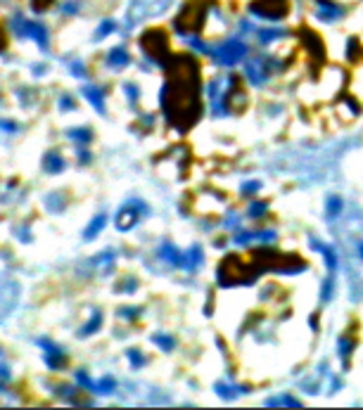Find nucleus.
Wrapping results in <instances>:
<instances>
[{
  "label": "nucleus",
  "instance_id": "nucleus-1",
  "mask_svg": "<svg viewBox=\"0 0 363 410\" xmlns=\"http://www.w3.org/2000/svg\"><path fill=\"white\" fill-rule=\"evenodd\" d=\"M162 110L166 121L178 130H188L200 118V64L195 57H169L166 83L162 88Z\"/></svg>",
  "mask_w": 363,
  "mask_h": 410
},
{
  "label": "nucleus",
  "instance_id": "nucleus-2",
  "mask_svg": "<svg viewBox=\"0 0 363 410\" xmlns=\"http://www.w3.org/2000/svg\"><path fill=\"white\" fill-rule=\"evenodd\" d=\"M207 19V2L204 0H190L185 8L178 12V17L173 19V26L178 34L188 36V34H195L200 31L202 24Z\"/></svg>",
  "mask_w": 363,
  "mask_h": 410
},
{
  "label": "nucleus",
  "instance_id": "nucleus-3",
  "mask_svg": "<svg viewBox=\"0 0 363 410\" xmlns=\"http://www.w3.org/2000/svg\"><path fill=\"white\" fill-rule=\"evenodd\" d=\"M140 48L152 62L164 64L166 57H169V38L162 28H150L140 36Z\"/></svg>",
  "mask_w": 363,
  "mask_h": 410
},
{
  "label": "nucleus",
  "instance_id": "nucleus-4",
  "mask_svg": "<svg viewBox=\"0 0 363 410\" xmlns=\"http://www.w3.org/2000/svg\"><path fill=\"white\" fill-rule=\"evenodd\" d=\"M19 296H22V287L17 280L0 275V322H5L12 316V310L19 304Z\"/></svg>",
  "mask_w": 363,
  "mask_h": 410
},
{
  "label": "nucleus",
  "instance_id": "nucleus-5",
  "mask_svg": "<svg viewBox=\"0 0 363 410\" xmlns=\"http://www.w3.org/2000/svg\"><path fill=\"white\" fill-rule=\"evenodd\" d=\"M249 12L266 22H280L290 12V0H254L249 2Z\"/></svg>",
  "mask_w": 363,
  "mask_h": 410
},
{
  "label": "nucleus",
  "instance_id": "nucleus-6",
  "mask_svg": "<svg viewBox=\"0 0 363 410\" xmlns=\"http://www.w3.org/2000/svg\"><path fill=\"white\" fill-rule=\"evenodd\" d=\"M171 5V0H131V8H128V24L133 26L138 22H145L150 17L162 14L164 10Z\"/></svg>",
  "mask_w": 363,
  "mask_h": 410
},
{
  "label": "nucleus",
  "instance_id": "nucleus-7",
  "mask_svg": "<svg viewBox=\"0 0 363 410\" xmlns=\"http://www.w3.org/2000/svg\"><path fill=\"white\" fill-rule=\"evenodd\" d=\"M147 204L145 202H140V200H131L126 202L121 209L117 211V218H114V226H117V230H121V232H128L131 228H136L138 226V220L143 218L147 214Z\"/></svg>",
  "mask_w": 363,
  "mask_h": 410
},
{
  "label": "nucleus",
  "instance_id": "nucleus-8",
  "mask_svg": "<svg viewBox=\"0 0 363 410\" xmlns=\"http://www.w3.org/2000/svg\"><path fill=\"white\" fill-rule=\"evenodd\" d=\"M12 28H15V34H17L19 38H34L41 50H48V43H50V40H48V28L43 26V24L29 22V19H24L22 14H15V17H12Z\"/></svg>",
  "mask_w": 363,
  "mask_h": 410
},
{
  "label": "nucleus",
  "instance_id": "nucleus-9",
  "mask_svg": "<svg viewBox=\"0 0 363 410\" xmlns=\"http://www.w3.org/2000/svg\"><path fill=\"white\" fill-rule=\"evenodd\" d=\"M211 55H214V60H216L218 64H223V66H233V64H237L240 60H245L247 46L245 43H240V40H228V43H223L218 50H211Z\"/></svg>",
  "mask_w": 363,
  "mask_h": 410
},
{
  "label": "nucleus",
  "instance_id": "nucleus-10",
  "mask_svg": "<svg viewBox=\"0 0 363 410\" xmlns=\"http://www.w3.org/2000/svg\"><path fill=\"white\" fill-rule=\"evenodd\" d=\"M38 346L43 348V356H46V365L50 368V370H62V365L67 363V356H64V351L57 344H53L50 339H38Z\"/></svg>",
  "mask_w": 363,
  "mask_h": 410
},
{
  "label": "nucleus",
  "instance_id": "nucleus-11",
  "mask_svg": "<svg viewBox=\"0 0 363 410\" xmlns=\"http://www.w3.org/2000/svg\"><path fill=\"white\" fill-rule=\"evenodd\" d=\"M268 69H271V64H266L263 60H252L245 66V76L249 78V83L263 86V83L268 81Z\"/></svg>",
  "mask_w": 363,
  "mask_h": 410
},
{
  "label": "nucleus",
  "instance_id": "nucleus-12",
  "mask_svg": "<svg viewBox=\"0 0 363 410\" xmlns=\"http://www.w3.org/2000/svg\"><path fill=\"white\" fill-rule=\"evenodd\" d=\"M316 5H318V17L323 22H332V19H339L344 14V8L332 2V0H316Z\"/></svg>",
  "mask_w": 363,
  "mask_h": 410
},
{
  "label": "nucleus",
  "instance_id": "nucleus-13",
  "mask_svg": "<svg viewBox=\"0 0 363 410\" xmlns=\"http://www.w3.org/2000/svg\"><path fill=\"white\" fill-rule=\"evenodd\" d=\"M81 92L95 110L100 112V114H105V92H102V88H98V86H83Z\"/></svg>",
  "mask_w": 363,
  "mask_h": 410
},
{
  "label": "nucleus",
  "instance_id": "nucleus-14",
  "mask_svg": "<svg viewBox=\"0 0 363 410\" xmlns=\"http://www.w3.org/2000/svg\"><path fill=\"white\" fill-rule=\"evenodd\" d=\"M128 62H131V55H128V50L124 46H117V48H112V50H109L107 64L112 66V69H124Z\"/></svg>",
  "mask_w": 363,
  "mask_h": 410
},
{
  "label": "nucleus",
  "instance_id": "nucleus-15",
  "mask_svg": "<svg viewBox=\"0 0 363 410\" xmlns=\"http://www.w3.org/2000/svg\"><path fill=\"white\" fill-rule=\"evenodd\" d=\"M301 40H304V46H306V50H309L311 55H316L323 60V40H320L313 31L304 28V31H301Z\"/></svg>",
  "mask_w": 363,
  "mask_h": 410
},
{
  "label": "nucleus",
  "instance_id": "nucleus-16",
  "mask_svg": "<svg viewBox=\"0 0 363 410\" xmlns=\"http://www.w3.org/2000/svg\"><path fill=\"white\" fill-rule=\"evenodd\" d=\"M159 254H162L164 261H169L171 266H178V268H183L185 254H183V252H178V249H176V246H173L171 242H164L162 249H159Z\"/></svg>",
  "mask_w": 363,
  "mask_h": 410
},
{
  "label": "nucleus",
  "instance_id": "nucleus-17",
  "mask_svg": "<svg viewBox=\"0 0 363 410\" xmlns=\"http://www.w3.org/2000/svg\"><path fill=\"white\" fill-rule=\"evenodd\" d=\"M91 266H95L98 270H100L102 275H107L112 268H114V252L112 249H107V252H102V254H98L95 258H91L88 261Z\"/></svg>",
  "mask_w": 363,
  "mask_h": 410
},
{
  "label": "nucleus",
  "instance_id": "nucleus-18",
  "mask_svg": "<svg viewBox=\"0 0 363 410\" xmlns=\"http://www.w3.org/2000/svg\"><path fill=\"white\" fill-rule=\"evenodd\" d=\"M105 226H107V214H98V216L88 223V228L83 230V240H86V242L95 240V237L102 232V228H105Z\"/></svg>",
  "mask_w": 363,
  "mask_h": 410
},
{
  "label": "nucleus",
  "instance_id": "nucleus-19",
  "mask_svg": "<svg viewBox=\"0 0 363 410\" xmlns=\"http://www.w3.org/2000/svg\"><path fill=\"white\" fill-rule=\"evenodd\" d=\"M43 168L48 174H62L64 171V159L60 156V152H48L43 156Z\"/></svg>",
  "mask_w": 363,
  "mask_h": 410
},
{
  "label": "nucleus",
  "instance_id": "nucleus-20",
  "mask_svg": "<svg viewBox=\"0 0 363 410\" xmlns=\"http://www.w3.org/2000/svg\"><path fill=\"white\" fill-rule=\"evenodd\" d=\"M64 204H67V200H64L62 192H50V194H46V200H43V206H46L50 214L64 211Z\"/></svg>",
  "mask_w": 363,
  "mask_h": 410
},
{
  "label": "nucleus",
  "instance_id": "nucleus-21",
  "mask_svg": "<svg viewBox=\"0 0 363 410\" xmlns=\"http://www.w3.org/2000/svg\"><path fill=\"white\" fill-rule=\"evenodd\" d=\"M100 328H102V313H100V310H95V313H93V318L88 320L81 330H79V337H91V334H95Z\"/></svg>",
  "mask_w": 363,
  "mask_h": 410
},
{
  "label": "nucleus",
  "instance_id": "nucleus-22",
  "mask_svg": "<svg viewBox=\"0 0 363 410\" xmlns=\"http://www.w3.org/2000/svg\"><path fill=\"white\" fill-rule=\"evenodd\" d=\"M200 264H202V249L195 244L190 252H185V261H183V268H185V270H195V268H197Z\"/></svg>",
  "mask_w": 363,
  "mask_h": 410
},
{
  "label": "nucleus",
  "instance_id": "nucleus-23",
  "mask_svg": "<svg viewBox=\"0 0 363 410\" xmlns=\"http://www.w3.org/2000/svg\"><path fill=\"white\" fill-rule=\"evenodd\" d=\"M67 138H72L76 145H88L93 140V133L88 128H69V130H67Z\"/></svg>",
  "mask_w": 363,
  "mask_h": 410
},
{
  "label": "nucleus",
  "instance_id": "nucleus-24",
  "mask_svg": "<svg viewBox=\"0 0 363 410\" xmlns=\"http://www.w3.org/2000/svg\"><path fill=\"white\" fill-rule=\"evenodd\" d=\"M339 214H342V200H339L337 194H330V197H327V202H325V216H327V220H335Z\"/></svg>",
  "mask_w": 363,
  "mask_h": 410
},
{
  "label": "nucleus",
  "instance_id": "nucleus-25",
  "mask_svg": "<svg viewBox=\"0 0 363 410\" xmlns=\"http://www.w3.org/2000/svg\"><path fill=\"white\" fill-rule=\"evenodd\" d=\"M311 244H313L318 252H320V254L325 256L327 268H330V270H335V268H337V256H335V252H332V249H330L327 244H323V242H316V240H311Z\"/></svg>",
  "mask_w": 363,
  "mask_h": 410
},
{
  "label": "nucleus",
  "instance_id": "nucleus-26",
  "mask_svg": "<svg viewBox=\"0 0 363 410\" xmlns=\"http://www.w3.org/2000/svg\"><path fill=\"white\" fill-rule=\"evenodd\" d=\"M287 406V408H301V403L297 401V398H292V396H278V398H271V401L266 403L268 408H275V406Z\"/></svg>",
  "mask_w": 363,
  "mask_h": 410
},
{
  "label": "nucleus",
  "instance_id": "nucleus-27",
  "mask_svg": "<svg viewBox=\"0 0 363 410\" xmlns=\"http://www.w3.org/2000/svg\"><path fill=\"white\" fill-rule=\"evenodd\" d=\"M112 31H117V24H114L112 19H105L100 26H98V31H95V40H102V38L109 36Z\"/></svg>",
  "mask_w": 363,
  "mask_h": 410
},
{
  "label": "nucleus",
  "instance_id": "nucleus-28",
  "mask_svg": "<svg viewBox=\"0 0 363 410\" xmlns=\"http://www.w3.org/2000/svg\"><path fill=\"white\" fill-rule=\"evenodd\" d=\"M152 342H155L157 346H162L164 351H171V348L176 346L173 337H169V334H152Z\"/></svg>",
  "mask_w": 363,
  "mask_h": 410
},
{
  "label": "nucleus",
  "instance_id": "nucleus-29",
  "mask_svg": "<svg viewBox=\"0 0 363 410\" xmlns=\"http://www.w3.org/2000/svg\"><path fill=\"white\" fill-rule=\"evenodd\" d=\"M114 386H117V382H114L112 377H105L100 382H95V394H112Z\"/></svg>",
  "mask_w": 363,
  "mask_h": 410
},
{
  "label": "nucleus",
  "instance_id": "nucleus-30",
  "mask_svg": "<svg viewBox=\"0 0 363 410\" xmlns=\"http://www.w3.org/2000/svg\"><path fill=\"white\" fill-rule=\"evenodd\" d=\"M136 287H138V280H136V278H124V282L117 284V292H121V294H133V292H136Z\"/></svg>",
  "mask_w": 363,
  "mask_h": 410
},
{
  "label": "nucleus",
  "instance_id": "nucleus-31",
  "mask_svg": "<svg viewBox=\"0 0 363 410\" xmlns=\"http://www.w3.org/2000/svg\"><path fill=\"white\" fill-rule=\"evenodd\" d=\"M337 346H339V356L342 358H346V356L354 351V339H349V337H339V342H337Z\"/></svg>",
  "mask_w": 363,
  "mask_h": 410
},
{
  "label": "nucleus",
  "instance_id": "nucleus-32",
  "mask_svg": "<svg viewBox=\"0 0 363 410\" xmlns=\"http://www.w3.org/2000/svg\"><path fill=\"white\" fill-rule=\"evenodd\" d=\"M126 356H128V360H131V365H133V368H143V365H145V356L140 354L138 348H128Z\"/></svg>",
  "mask_w": 363,
  "mask_h": 410
},
{
  "label": "nucleus",
  "instance_id": "nucleus-33",
  "mask_svg": "<svg viewBox=\"0 0 363 410\" xmlns=\"http://www.w3.org/2000/svg\"><path fill=\"white\" fill-rule=\"evenodd\" d=\"M17 130H19V126L15 124V121H3V118H0V138L15 136Z\"/></svg>",
  "mask_w": 363,
  "mask_h": 410
},
{
  "label": "nucleus",
  "instance_id": "nucleus-34",
  "mask_svg": "<svg viewBox=\"0 0 363 410\" xmlns=\"http://www.w3.org/2000/svg\"><path fill=\"white\" fill-rule=\"evenodd\" d=\"M266 202H254L252 206H249V218H261L263 214H266Z\"/></svg>",
  "mask_w": 363,
  "mask_h": 410
},
{
  "label": "nucleus",
  "instance_id": "nucleus-35",
  "mask_svg": "<svg viewBox=\"0 0 363 410\" xmlns=\"http://www.w3.org/2000/svg\"><path fill=\"white\" fill-rule=\"evenodd\" d=\"M361 52V43L356 38H349V48H346V57L349 60H356V55Z\"/></svg>",
  "mask_w": 363,
  "mask_h": 410
},
{
  "label": "nucleus",
  "instance_id": "nucleus-36",
  "mask_svg": "<svg viewBox=\"0 0 363 410\" xmlns=\"http://www.w3.org/2000/svg\"><path fill=\"white\" fill-rule=\"evenodd\" d=\"M53 5V0H31V10L34 12H46Z\"/></svg>",
  "mask_w": 363,
  "mask_h": 410
},
{
  "label": "nucleus",
  "instance_id": "nucleus-37",
  "mask_svg": "<svg viewBox=\"0 0 363 410\" xmlns=\"http://www.w3.org/2000/svg\"><path fill=\"white\" fill-rule=\"evenodd\" d=\"M69 69H72V74L76 76V78H86V76H88V72H86V66H83L81 62H74Z\"/></svg>",
  "mask_w": 363,
  "mask_h": 410
},
{
  "label": "nucleus",
  "instance_id": "nucleus-38",
  "mask_svg": "<svg viewBox=\"0 0 363 410\" xmlns=\"http://www.w3.org/2000/svg\"><path fill=\"white\" fill-rule=\"evenodd\" d=\"M278 36H282V31H261V34H259V38H261L263 46H266V43H271L273 38H278Z\"/></svg>",
  "mask_w": 363,
  "mask_h": 410
},
{
  "label": "nucleus",
  "instance_id": "nucleus-39",
  "mask_svg": "<svg viewBox=\"0 0 363 410\" xmlns=\"http://www.w3.org/2000/svg\"><path fill=\"white\" fill-rule=\"evenodd\" d=\"M140 308H119V318H138Z\"/></svg>",
  "mask_w": 363,
  "mask_h": 410
},
{
  "label": "nucleus",
  "instance_id": "nucleus-40",
  "mask_svg": "<svg viewBox=\"0 0 363 410\" xmlns=\"http://www.w3.org/2000/svg\"><path fill=\"white\" fill-rule=\"evenodd\" d=\"M60 110H62V112L74 110V102H72V98H69V95H62V98H60Z\"/></svg>",
  "mask_w": 363,
  "mask_h": 410
},
{
  "label": "nucleus",
  "instance_id": "nucleus-41",
  "mask_svg": "<svg viewBox=\"0 0 363 410\" xmlns=\"http://www.w3.org/2000/svg\"><path fill=\"white\" fill-rule=\"evenodd\" d=\"M124 90H126V95L131 98V102H136V100H138V88H136V86L126 83V86H124Z\"/></svg>",
  "mask_w": 363,
  "mask_h": 410
},
{
  "label": "nucleus",
  "instance_id": "nucleus-42",
  "mask_svg": "<svg viewBox=\"0 0 363 410\" xmlns=\"http://www.w3.org/2000/svg\"><path fill=\"white\" fill-rule=\"evenodd\" d=\"M62 12H67V14H74V12H79V2H64V5H62Z\"/></svg>",
  "mask_w": 363,
  "mask_h": 410
},
{
  "label": "nucleus",
  "instance_id": "nucleus-43",
  "mask_svg": "<svg viewBox=\"0 0 363 410\" xmlns=\"http://www.w3.org/2000/svg\"><path fill=\"white\" fill-rule=\"evenodd\" d=\"M259 188H261V182L252 180V182H245V185H242V192H256Z\"/></svg>",
  "mask_w": 363,
  "mask_h": 410
},
{
  "label": "nucleus",
  "instance_id": "nucleus-44",
  "mask_svg": "<svg viewBox=\"0 0 363 410\" xmlns=\"http://www.w3.org/2000/svg\"><path fill=\"white\" fill-rule=\"evenodd\" d=\"M332 296V280H327L325 284H323V301H327Z\"/></svg>",
  "mask_w": 363,
  "mask_h": 410
},
{
  "label": "nucleus",
  "instance_id": "nucleus-45",
  "mask_svg": "<svg viewBox=\"0 0 363 410\" xmlns=\"http://www.w3.org/2000/svg\"><path fill=\"white\" fill-rule=\"evenodd\" d=\"M15 232H17V237L22 240V242H29V240H31V235H29V228H17Z\"/></svg>",
  "mask_w": 363,
  "mask_h": 410
},
{
  "label": "nucleus",
  "instance_id": "nucleus-46",
  "mask_svg": "<svg viewBox=\"0 0 363 410\" xmlns=\"http://www.w3.org/2000/svg\"><path fill=\"white\" fill-rule=\"evenodd\" d=\"M79 159H81V164H88V162H91V154H88L86 150H79Z\"/></svg>",
  "mask_w": 363,
  "mask_h": 410
},
{
  "label": "nucleus",
  "instance_id": "nucleus-47",
  "mask_svg": "<svg viewBox=\"0 0 363 410\" xmlns=\"http://www.w3.org/2000/svg\"><path fill=\"white\" fill-rule=\"evenodd\" d=\"M0 377H3V380H8V377H10V370H8V365H0Z\"/></svg>",
  "mask_w": 363,
  "mask_h": 410
},
{
  "label": "nucleus",
  "instance_id": "nucleus-48",
  "mask_svg": "<svg viewBox=\"0 0 363 410\" xmlns=\"http://www.w3.org/2000/svg\"><path fill=\"white\" fill-rule=\"evenodd\" d=\"M5 50V34H3V28H0V52Z\"/></svg>",
  "mask_w": 363,
  "mask_h": 410
},
{
  "label": "nucleus",
  "instance_id": "nucleus-49",
  "mask_svg": "<svg viewBox=\"0 0 363 410\" xmlns=\"http://www.w3.org/2000/svg\"><path fill=\"white\" fill-rule=\"evenodd\" d=\"M358 252H361V258H363V242H361V244H358Z\"/></svg>",
  "mask_w": 363,
  "mask_h": 410
}]
</instances>
